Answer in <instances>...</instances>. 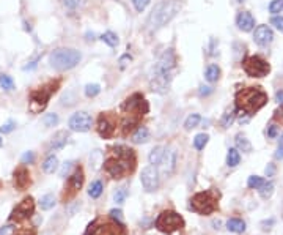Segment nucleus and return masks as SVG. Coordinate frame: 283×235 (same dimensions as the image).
I'll return each mask as SVG.
<instances>
[{
	"instance_id": "obj_1",
	"label": "nucleus",
	"mask_w": 283,
	"mask_h": 235,
	"mask_svg": "<svg viewBox=\"0 0 283 235\" xmlns=\"http://www.w3.org/2000/svg\"><path fill=\"white\" fill-rule=\"evenodd\" d=\"M103 164L110 177L120 180L136 169V153L133 149L118 145L114 149V155H110Z\"/></svg>"
},
{
	"instance_id": "obj_2",
	"label": "nucleus",
	"mask_w": 283,
	"mask_h": 235,
	"mask_svg": "<svg viewBox=\"0 0 283 235\" xmlns=\"http://www.w3.org/2000/svg\"><path fill=\"white\" fill-rule=\"evenodd\" d=\"M268 103V93L261 87H247L236 93L235 104L236 111L244 112L247 115L257 114L261 107H265Z\"/></svg>"
},
{
	"instance_id": "obj_3",
	"label": "nucleus",
	"mask_w": 283,
	"mask_h": 235,
	"mask_svg": "<svg viewBox=\"0 0 283 235\" xmlns=\"http://www.w3.org/2000/svg\"><path fill=\"white\" fill-rule=\"evenodd\" d=\"M181 6H183L181 0H164V2L157 3L148 17V30L156 32L159 28H162L179 13Z\"/></svg>"
},
{
	"instance_id": "obj_4",
	"label": "nucleus",
	"mask_w": 283,
	"mask_h": 235,
	"mask_svg": "<svg viewBox=\"0 0 283 235\" xmlns=\"http://www.w3.org/2000/svg\"><path fill=\"white\" fill-rule=\"evenodd\" d=\"M80 52L71 47H58L49 54V63L57 71H66L80 62Z\"/></svg>"
},
{
	"instance_id": "obj_5",
	"label": "nucleus",
	"mask_w": 283,
	"mask_h": 235,
	"mask_svg": "<svg viewBox=\"0 0 283 235\" xmlns=\"http://www.w3.org/2000/svg\"><path fill=\"white\" fill-rule=\"evenodd\" d=\"M219 207V193L212 188L208 191L197 193L190 198L189 209L198 215H211Z\"/></svg>"
},
{
	"instance_id": "obj_6",
	"label": "nucleus",
	"mask_w": 283,
	"mask_h": 235,
	"mask_svg": "<svg viewBox=\"0 0 283 235\" xmlns=\"http://www.w3.org/2000/svg\"><path fill=\"white\" fill-rule=\"evenodd\" d=\"M184 218L173 210H164L154 221V228L162 234H173L184 228Z\"/></svg>"
},
{
	"instance_id": "obj_7",
	"label": "nucleus",
	"mask_w": 283,
	"mask_h": 235,
	"mask_svg": "<svg viewBox=\"0 0 283 235\" xmlns=\"http://www.w3.org/2000/svg\"><path fill=\"white\" fill-rule=\"evenodd\" d=\"M84 235H128V232L123 223L112 220L107 223L93 221L87 228Z\"/></svg>"
},
{
	"instance_id": "obj_8",
	"label": "nucleus",
	"mask_w": 283,
	"mask_h": 235,
	"mask_svg": "<svg viewBox=\"0 0 283 235\" xmlns=\"http://www.w3.org/2000/svg\"><path fill=\"white\" fill-rule=\"evenodd\" d=\"M242 68L250 77H265L271 71V65L260 55H250L242 62Z\"/></svg>"
},
{
	"instance_id": "obj_9",
	"label": "nucleus",
	"mask_w": 283,
	"mask_h": 235,
	"mask_svg": "<svg viewBox=\"0 0 283 235\" xmlns=\"http://www.w3.org/2000/svg\"><path fill=\"white\" fill-rule=\"evenodd\" d=\"M176 68V54L173 49H167L164 51V54L159 57V60L154 65L153 74H159V76H171L173 74V70ZM173 77V76H171Z\"/></svg>"
},
{
	"instance_id": "obj_10",
	"label": "nucleus",
	"mask_w": 283,
	"mask_h": 235,
	"mask_svg": "<svg viewBox=\"0 0 283 235\" xmlns=\"http://www.w3.org/2000/svg\"><path fill=\"white\" fill-rule=\"evenodd\" d=\"M55 92V87L50 85V87H43V89L35 90L30 95V111L33 114H39L44 107L47 106V101L50 95Z\"/></svg>"
},
{
	"instance_id": "obj_11",
	"label": "nucleus",
	"mask_w": 283,
	"mask_h": 235,
	"mask_svg": "<svg viewBox=\"0 0 283 235\" xmlns=\"http://www.w3.org/2000/svg\"><path fill=\"white\" fill-rule=\"evenodd\" d=\"M123 111L129 115H136V117H142V115H145L148 111H149V107H148V103L145 101V98L142 96L140 93H134V95H131L128 100L123 103Z\"/></svg>"
},
{
	"instance_id": "obj_12",
	"label": "nucleus",
	"mask_w": 283,
	"mask_h": 235,
	"mask_svg": "<svg viewBox=\"0 0 283 235\" xmlns=\"http://www.w3.org/2000/svg\"><path fill=\"white\" fill-rule=\"evenodd\" d=\"M33 212H35V201H33V198L27 196V198H24L14 207V210L11 212V215H9V221H16V223L25 221L33 217Z\"/></svg>"
},
{
	"instance_id": "obj_13",
	"label": "nucleus",
	"mask_w": 283,
	"mask_h": 235,
	"mask_svg": "<svg viewBox=\"0 0 283 235\" xmlns=\"http://www.w3.org/2000/svg\"><path fill=\"white\" fill-rule=\"evenodd\" d=\"M140 180H142V185H143L145 191L148 193H153L159 188V169L156 166H146V168L142 169V175H140Z\"/></svg>"
},
{
	"instance_id": "obj_14",
	"label": "nucleus",
	"mask_w": 283,
	"mask_h": 235,
	"mask_svg": "<svg viewBox=\"0 0 283 235\" xmlns=\"http://www.w3.org/2000/svg\"><path fill=\"white\" fill-rule=\"evenodd\" d=\"M92 123H93V119L92 115H90L88 112H76L71 115L69 119V130L71 131H76V133H87L90 128H92Z\"/></svg>"
},
{
	"instance_id": "obj_15",
	"label": "nucleus",
	"mask_w": 283,
	"mask_h": 235,
	"mask_svg": "<svg viewBox=\"0 0 283 235\" xmlns=\"http://www.w3.org/2000/svg\"><path fill=\"white\" fill-rule=\"evenodd\" d=\"M176 156L178 155H176V150L173 149V147H168V149H165L162 160H160V163L157 164L159 166V174L165 175V177H170V175L175 172V168H176Z\"/></svg>"
},
{
	"instance_id": "obj_16",
	"label": "nucleus",
	"mask_w": 283,
	"mask_h": 235,
	"mask_svg": "<svg viewBox=\"0 0 283 235\" xmlns=\"http://www.w3.org/2000/svg\"><path fill=\"white\" fill-rule=\"evenodd\" d=\"M96 128H98V133H99L101 138L110 139L117 131V125H115V122L112 119H110L109 114H101L99 119H98Z\"/></svg>"
},
{
	"instance_id": "obj_17",
	"label": "nucleus",
	"mask_w": 283,
	"mask_h": 235,
	"mask_svg": "<svg viewBox=\"0 0 283 235\" xmlns=\"http://www.w3.org/2000/svg\"><path fill=\"white\" fill-rule=\"evenodd\" d=\"M254 40L258 46L261 47H266L272 43V40H274V33H272L271 27L268 25H258L255 28L254 32Z\"/></svg>"
},
{
	"instance_id": "obj_18",
	"label": "nucleus",
	"mask_w": 283,
	"mask_h": 235,
	"mask_svg": "<svg viewBox=\"0 0 283 235\" xmlns=\"http://www.w3.org/2000/svg\"><path fill=\"white\" fill-rule=\"evenodd\" d=\"M236 25L242 32H252L255 28V17L249 11H241L236 16Z\"/></svg>"
},
{
	"instance_id": "obj_19",
	"label": "nucleus",
	"mask_w": 283,
	"mask_h": 235,
	"mask_svg": "<svg viewBox=\"0 0 283 235\" xmlns=\"http://www.w3.org/2000/svg\"><path fill=\"white\" fill-rule=\"evenodd\" d=\"M68 139H69V133H68V131H65V130L57 131V133L52 136L50 142H49V150H50V152L62 150L63 147L68 144Z\"/></svg>"
},
{
	"instance_id": "obj_20",
	"label": "nucleus",
	"mask_w": 283,
	"mask_h": 235,
	"mask_svg": "<svg viewBox=\"0 0 283 235\" xmlns=\"http://www.w3.org/2000/svg\"><path fill=\"white\" fill-rule=\"evenodd\" d=\"M30 185V174L25 168H19L14 171V187L17 190H25Z\"/></svg>"
},
{
	"instance_id": "obj_21",
	"label": "nucleus",
	"mask_w": 283,
	"mask_h": 235,
	"mask_svg": "<svg viewBox=\"0 0 283 235\" xmlns=\"http://www.w3.org/2000/svg\"><path fill=\"white\" fill-rule=\"evenodd\" d=\"M84 180H85V177H84V171H82V168H77V169L73 172V175H71V177H69V180H68V185H69L71 191H73V193H77L80 188H82Z\"/></svg>"
},
{
	"instance_id": "obj_22",
	"label": "nucleus",
	"mask_w": 283,
	"mask_h": 235,
	"mask_svg": "<svg viewBox=\"0 0 283 235\" xmlns=\"http://www.w3.org/2000/svg\"><path fill=\"white\" fill-rule=\"evenodd\" d=\"M149 139V131L146 126H139L136 133L133 134V142L134 144H145Z\"/></svg>"
},
{
	"instance_id": "obj_23",
	"label": "nucleus",
	"mask_w": 283,
	"mask_h": 235,
	"mask_svg": "<svg viewBox=\"0 0 283 235\" xmlns=\"http://www.w3.org/2000/svg\"><path fill=\"white\" fill-rule=\"evenodd\" d=\"M164 152H165V147H162V145H157V147H154V149L149 152V156H148V161H149V164L157 166V164L160 163V160H162Z\"/></svg>"
},
{
	"instance_id": "obj_24",
	"label": "nucleus",
	"mask_w": 283,
	"mask_h": 235,
	"mask_svg": "<svg viewBox=\"0 0 283 235\" xmlns=\"http://www.w3.org/2000/svg\"><path fill=\"white\" fill-rule=\"evenodd\" d=\"M227 229L230 232H235V234H242L246 231V223L239 218H231V220L227 221Z\"/></svg>"
},
{
	"instance_id": "obj_25",
	"label": "nucleus",
	"mask_w": 283,
	"mask_h": 235,
	"mask_svg": "<svg viewBox=\"0 0 283 235\" xmlns=\"http://www.w3.org/2000/svg\"><path fill=\"white\" fill-rule=\"evenodd\" d=\"M58 169V160L55 155H49L43 163V171L46 174H54Z\"/></svg>"
},
{
	"instance_id": "obj_26",
	"label": "nucleus",
	"mask_w": 283,
	"mask_h": 235,
	"mask_svg": "<svg viewBox=\"0 0 283 235\" xmlns=\"http://www.w3.org/2000/svg\"><path fill=\"white\" fill-rule=\"evenodd\" d=\"M220 77V68L217 65H209L205 71V79L208 82H217Z\"/></svg>"
},
{
	"instance_id": "obj_27",
	"label": "nucleus",
	"mask_w": 283,
	"mask_h": 235,
	"mask_svg": "<svg viewBox=\"0 0 283 235\" xmlns=\"http://www.w3.org/2000/svg\"><path fill=\"white\" fill-rule=\"evenodd\" d=\"M241 163V155L238 149H230L227 153V166L228 168H236V166Z\"/></svg>"
},
{
	"instance_id": "obj_28",
	"label": "nucleus",
	"mask_w": 283,
	"mask_h": 235,
	"mask_svg": "<svg viewBox=\"0 0 283 235\" xmlns=\"http://www.w3.org/2000/svg\"><path fill=\"white\" fill-rule=\"evenodd\" d=\"M103 190H104V185L101 180H95L92 185H90V188H88V196L92 199H98L101 194H103Z\"/></svg>"
},
{
	"instance_id": "obj_29",
	"label": "nucleus",
	"mask_w": 283,
	"mask_h": 235,
	"mask_svg": "<svg viewBox=\"0 0 283 235\" xmlns=\"http://www.w3.org/2000/svg\"><path fill=\"white\" fill-rule=\"evenodd\" d=\"M235 142H236V149H238V150H242V152H246V153L252 152V144H250V141L246 138V136L238 134L236 139H235Z\"/></svg>"
},
{
	"instance_id": "obj_30",
	"label": "nucleus",
	"mask_w": 283,
	"mask_h": 235,
	"mask_svg": "<svg viewBox=\"0 0 283 235\" xmlns=\"http://www.w3.org/2000/svg\"><path fill=\"white\" fill-rule=\"evenodd\" d=\"M54 205H55V198H54V194H46L41 198V201H39V207H41V210H50V209H54Z\"/></svg>"
},
{
	"instance_id": "obj_31",
	"label": "nucleus",
	"mask_w": 283,
	"mask_h": 235,
	"mask_svg": "<svg viewBox=\"0 0 283 235\" xmlns=\"http://www.w3.org/2000/svg\"><path fill=\"white\" fill-rule=\"evenodd\" d=\"M200 122H201V117H200L198 114H192V115H189L187 119H186V122H184V128H186L187 131H190V130L197 128Z\"/></svg>"
},
{
	"instance_id": "obj_32",
	"label": "nucleus",
	"mask_w": 283,
	"mask_h": 235,
	"mask_svg": "<svg viewBox=\"0 0 283 235\" xmlns=\"http://www.w3.org/2000/svg\"><path fill=\"white\" fill-rule=\"evenodd\" d=\"M258 191H260V196H261L263 199H269L271 196H272V193H274V183H272V182H265V183H263V187L258 188Z\"/></svg>"
},
{
	"instance_id": "obj_33",
	"label": "nucleus",
	"mask_w": 283,
	"mask_h": 235,
	"mask_svg": "<svg viewBox=\"0 0 283 235\" xmlns=\"http://www.w3.org/2000/svg\"><path fill=\"white\" fill-rule=\"evenodd\" d=\"M208 141H209V136L205 134V133H200V134L195 136V139H194V147H195L197 150H203L205 147H206V144H208Z\"/></svg>"
},
{
	"instance_id": "obj_34",
	"label": "nucleus",
	"mask_w": 283,
	"mask_h": 235,
	"mask_svg": "<svg viewBox=\"0 0 283 235\" xmlns=\"http://www.w3.org/2000/svg\"><path fill=\"white\" fill-rule=\"evenodd\" d=\"M235 119H236V111H230V112L224 114V117H222V120H220L222 128H230V126L233 125Z\"/></svg>"
},
{
	"instance_id": "obj_35",
	"label": "nucleus",
	"mask_w": 283,
	"mask_h": 235,
	"mask_svg": "<svg viewBox=\"0 0 283 235\" xmlns=\"http://www.w3.org/2000/svg\"><path fill=\"white\" fill-rule=\"evenodd\" d=\"M0 87H2L3 90L9 92L14 89V82L8 74H0Z\"/></svg>"
},
{
	"instance_id": "obj_36",
	"label": "nucleus",
	"mask_w": 283,
	"mask_h": 235,
	"mask_svg": "<svg viewBox=\"0 0 283 235\" xmlns=\"http://www.w3.org/2000/svg\"><path fill=\"white\" fill-rule=\"evenodd\" d=\"M101 40H103L106 44H109L110 47H115L118 44V36L114 32H106L103 36H101Z\"/></svg>"
},
{
	"instance_id": "obj_37",
	"label": "nucleus",
	"mask_w": 283,
	"mask_h": 235,
	"mask_svg": "<svg viewBox=\"0 0 283 235\" xmlns=\"http://www.w3.org/2000/svg\"><path fill=\"white\" fill-rule=\"evenodd\" d=\"M128 198V188L126 187H121V188H117L115 193H114V201L117 204H123Z\"/></svg>"
},
{
	"instance_id": "obj_38",
	"label": "nucleus",
	"mask_w": 283,
	"mask_h": 235,
	"mask_svg": "<svg viewBox=\"0 0 283 235\" xmlns=\"http://www.w3.org/2000/svg\"><path fill=\"white\" fill-rule=\"evenodd\" d=\"M263 183H265V179L258 177V175H252V177H249V182H247V185H249L250 190H258V188H261Z\"/></svg>"
},
{
	"instance_id": "obj_39",
	"label": "nucleus",
	"mask_w": 283,
	"mask_h": 235,
	"mask_svg": "<svg viewBox=\"0 0 283 235\" xmlns=\"http://www.w3.org/2000/svg\"><path fill=\"white\" fill-rule=\"evenodd\" d=\"M90 161H92V164H93V169H99V164L104 163L99 150H95V152L92 153V156H90Z\"/></svg>"
},
{
	"instance_id": "obj_40",
	"label": "nucleus",
	"mask_w": 283,
	"mask_h": 235,
	"mask_svg": "<svg viewBox=\"0 0 283 235\" xmlns=\"http://www.w3.org/2000/svg\"><path fill=\"white\" fill-rule=\"evenodd\" d=\"M99 92H101V87H99L98 84H88V85H85V95H87L88 98L96 96Z\"/></svg>"
},
{
	"instance_id": "obj_41",
	"label": "nucleus",
	"mask_w": 283,
	"mask_h": 235,
	"mask_svg": "<svg viewBox=\"0 0 283 235\" xmlns=\"http://www.w3.org/2000/svg\"><path fill=\"white\" fill-rule=\"evenodd\" d=\"M282 9H283V0H272V2L269 3V11L272 14L280 13Z\"/></svg>"
},
{
	"instance_id": "obj_42",
	"label": "nucleus",
	"mask_w": 283,
	"mask_h": 235,
	"mask_svg": "<svg viewBox=\"0 0 283 235\" xmlns=\"http://www.w3.org/2000/svg\"><path fill=\"white\" fill-rule=\"evenodd\" d=\"M46 126H55L58 123V115L57 114H46L43 119Z\"/></svg>"
},
{
	"instance_id": "obj_43",
	"label": "nucleus",
	"mask_w": 283,
	"mask_h": 235,
	"mask_svg": "<svg viewBox=\"0 0 283 235\" xmlns=\"http://www.w3.org/2000/svg\"><path fill=\"white\" fill-rule=\"evenodd\" d=\"M149 2H151V0H133V5H134V8L137 9L139 13H142L149 5Z\"/></svg>"
},
{
	"instance_id": "obj_44",
	"label": "nucleus",
	"mask_w": 283,
	"mask_h": 235,
	"mask_svg": "<svg viewBox=\"0 0 283 235\" xmlns=\"http://www.w3.org/2000/svg\"><path fill=\"white\" fill-rule=\"evenodd\" d=\"M271 24L274 25L279 32H282V33H283V16H272V19H271Z\"/></svg>"
},
{
	"instance_id": "obj_45",
	"label": "nucleus",
	"mask_w": 283,
	"mask_h": 235,
	"mask_svg": "<svg viewBox=\"0 0 283 235\" xmlns=\"http://www.w3.org/2000/svg\"><path fill=\"white\" fill-rule=\"evenodd\" d=\"M110 220H115V221H120V223H123V212L118 210V209H114V210H110Z\"/></svg>"
},
{
	"instance_id": "obj_46",
	"label": "nucleus",
	"mask_w": 283,
	"mask_h": 235,
	"mask_svg": "<svg viewBox=\"0 0 283 235\" xmlns=\"http://www.w3.org/2000/svg\"><path fill=\"white\" fill-rule=\"evenodd\" d=\"M22 164H32L33 161H35V155H33V152H25L24 155H22Z\"/></svg>"
},
{
	"instance_id": "obj_47",
	"label": "nucleus",
	"mask_w": 283,
	"mask_h": 235,
	"mask_svg": "<svg viewBox=\"0 0 283 235\" xmlns=\"http://www.w3.org/2000/svg\"><path fill=\"white\" fill-rule=\"evenodd\" d=\"M277 134H279V126L277 125H269L268 126V136L271 139H274L277 138Z\"/></svg>"
},
{
	"instance_id": "obj_48",
	"label": "nucleus",
	"mask_w": 283,
	"mask_h": 235,
	"mask_svg": "<svg viewBox=\"0 0 283 235\" xmlns=\"http://www.w3.org/2000/svg\"><path fill=\"white\" fill-rule=\"evenodd\" d=\"M14 128H16V123H14V122H8V123L2 125V128H0V131H2L3 134H6V133H11Z\"/></svg>"
},
{
	"instance_id": "obj_49",
	"label": "nucleus",
	"mask_w": 283,
	"mask_h": 235,
	"mask_svg": "<svg viewBox=\"0 0 283 235\" xmlns=\"http://www.w3.org/2000/svg\"><path fill=\"white\" fill-rule=\"evenodd\" d=\"M276 160H283V134L280 136V142L276 152Z\"/></svg>"
},
{
	"instance_id": "obj_50",
	"label": "nucleus",
	"mask_w": 283,
	"mask_h": 235,
	"mask_svg": "<svg viewBox=\"0 0 283 235\" xmlns=\"http://www.w3.org/2000/svg\"><path fill=\"white\" fill-rule=\"evenodd\" d=\"M13 234H14V226H11V224L0 228V235H13Z\"/></svg>"
},
{
	"instance_id": "obj_51",
	"label": "nucleus",
	"mask_w": 283,
	"mask_h": 235,
	"mask_svg": "<svg viewBox=\"0 0 283 235\" xmlns=\"http://www.w3.org/2000/svg\"><path fill=\"white\" fill-rule=\"evenodd\" d=\"M13 235H36V231L35 229H21V231H14Z\"/></svg>"
},
{
	"instance_id": "obj_52",
	"label": "nucleus",
	"mask_w": 283,
	"mask_h": 235,
	"mask_svg": "<svg viewBox=\"0 0 283 235\" xmlns=\"http://www.w3.org/2000/svg\"><path fill=\"white\" fill-rule=\"evenodd\" d=\"M63 2H65V5H66L69 9H74V8H77V6H79L80 0H63Z\"/></svg>"
},
{
	"instance_id": "obj_53",
	"label": "nucleus",
	"mask_w": 283,
	"mask_h": 235,
	"mask_svg": "<svg viewBox=\"0 0 283 235\" xmlns=\"http://www.w3.org/2000/svg\"><path fill=\"white\" fill-rule=\"evenodd\" d=\"M131 60H133V58H131V55H129V54L123 55V57L120 58V66H121V68H125V66H126Z\"/></svg>"
},
{
	"instance_id": "obj_54",
	"label": "nucleus",
	"mask_w": 283,
	"mask_h": 235,
	"mask_svg": "<svg viewBox=\"0 0 283 235\" xmlns=\"http://www.w3.org/2000/svg\"><path fill=\"white\" fill-rule=\"evenodd\" d=\"M274 172H276V166L274 164H268V168H266V175H268V177H272V175H274Z\"/></svg>"
},
{
	"instance_id": "obj_55",
	"label": "nucleus",
	"mask_w": 283,
	"mask_h": 235,
	"mask_svg": "<svg viewBox=\"0 0 283 235\" xmlns=\"http://www.w3.org/2000/svg\"><path fill=\"white\" fill-rule=\"evenodd\" d=\"M282 117H283V104H282V106L279 107V109L276 111L274 119H276V120H279V119H280V123H282Z\"/></svg>"
},
{
	"instance_id": "obj_56",
	"label": "nucleus",
	"mask_w": 283,
	"mask_h": 235,
	"mask_svg": "<svg viewBox=\"0 0 283 235\" xmlns=\"http://www.w3.org/2000/svg\"><path fill=\"white\" fill-rule=\"evenodd\" d=\"M212 90H211V87H201L200 89V95H209Z\"/></svg>"
},
{
	"instance_id": "obj_57",
	"label": "nucleus",
	"mask_w": 283,
	"mask_h": 235,
	"mask_svg": "<svg viewBox=\"0 0 283 235\" xmlns=\"http://www.w3.org/2000/svg\"><path fill=\"white\" fill-rule=\"evenodd\" d=\"M276 100H277L279 103H282V104H283V90L277 92V95H276Z\"/></svg>"
},
{
	"instance_id": "obj_58",
	"label": "nucleus",
	"mask_w": 283,
	"mask_h": 235,
	"mask_svg": "<svg viewBox=\"0 0 283 235\" xmlns=\"http://www.w3.org/2000/svg\"><path fill=\"white\" fill-rule=\"evenodd\" d=\"M212 226H214V229H219V226H220V221H214V223H212Z\"/></svg>"
},
{
	"instance_id": "obj_59",
	"label": "nucleus",
	"mask_w": 283,
	"mask_h": 235,
	"mask_svg": "<svg viewBox=\"0 0 283 235\" xmlns=\"http://www.w3.org/2000/svg\"><path fill=\"white\" fill-rule=\"evenodd\" d=\"M0 145H2V138H0Z\"/></svg>"
},
{
	"instance_id": "obj_60",
	"label": "nucleus",
	"mask_w": 283,
	"mask_h": 235,
	"mask_svg": "<svg viewBox=\"0 0 283 235\" xmlns=\"http://www.w3.org/2000/svg\"><path fill=\"white\" fill-rule=\"evenodd\" d=\"M238 2H242V0H238Z\"/></svg>"
}]
</instances>
